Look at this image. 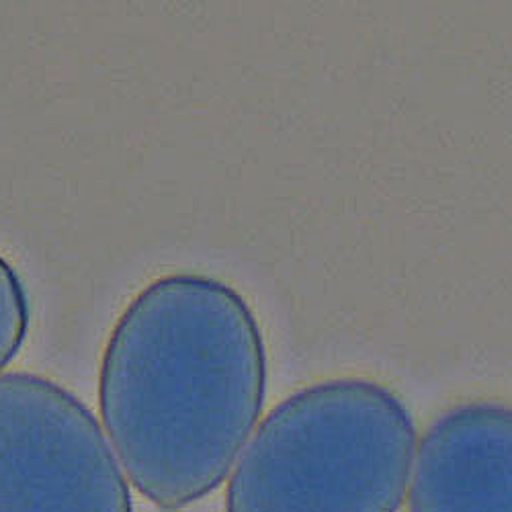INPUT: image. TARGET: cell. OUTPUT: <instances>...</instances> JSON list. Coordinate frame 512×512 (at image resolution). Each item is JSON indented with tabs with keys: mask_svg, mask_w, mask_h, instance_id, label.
<instances>
[{
	"mask_svg": "<svg viewBox=\"0 0 512 512\" xmlns=\"http://www.w3.org/2000/svg\"><path fill=\"white\" fill-rule=\"evenodd\" d=\"M267 394L263 330L244 297L199 273L146 285L123 310L99 373V410L134 488L164 512L216 492Z\"/></svg>",
	"mask_w": 512,
	"mask_h": 512,
	"instance_id": "cell-1",
	"label": "cell"
},
{
	"mask_svg": "<svg viewBox=\"0 0 512 512\" xmlns=\"http://www.w3.org/2000/svg\"><path fill=\"white\" fill-rule=\"evenodd\" d=\"M416 455L404 402L371 379L314 383L254 431L226 512H398Z\"/></svg>",
	"mask_w": 512,
	"mask_h": 512,
	"instance_id": "cell-2",
	"label": "cell"
},
{
	"mask_svg": "<svg viewBox=\"0 0 512 512\" xmlns=\"http://www.w3.org/2000/svg\"><path fill=\"white\" fill-rule=\"evenodd\" d=\"M0 512H134L95 414L35 373L0 375Z\"/></svg>",
	"mask_w": 512,
	"mask_h": 512,
	"instance_id": "cell-3",
	"label": "cell"
},
{
	"mask_svg": "<svg viewBox=\"0 0 512 512\" xmlns=\"http://www.w3.org/2000/svg\"><path fill=\"white\" fill-rule=\"evenodd\" d=\"M410 512H512V406L474 400L443 412L414 455Z\"/></svg>",
	"mask_w": 512,
	"mask_h": 512,
	"instance_id": "cell-4",
	"label": "cell"
},
{
	"mask_svg": "<svg viewBox=\"0 0 512 512\" xmlns=\"http://www.w3.org/2000/svg\"><path fill=\"white\" fill-rule=\"evenodd\" d=\"M31 310L17 269L0 254V373L19 355L29 330Z\"/></svg>",
	"mask_w": 512,
	"mask_h": 512,
	"instance_id": "cell-5",
	"label": "cell"
}]
</instances>
